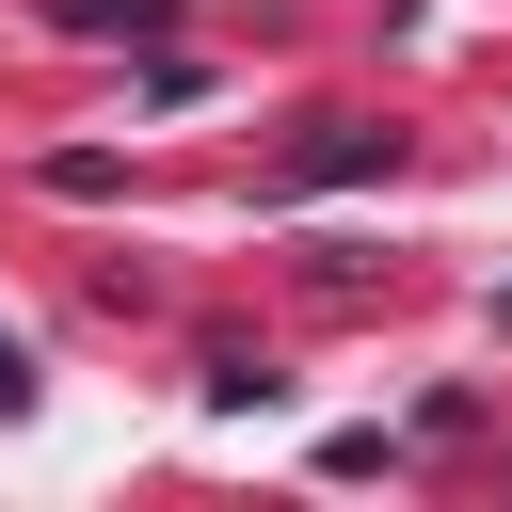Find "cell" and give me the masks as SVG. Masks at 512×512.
Segmentation results:
<instances>
[{"instance_id": "3", "label": "cell", "mask_w": 512, "mask_h": 512, "mask_svg": "<svg viewBox=\"0 0 512 512\" xmlns=\"http://www.w3.org/2000/svg\"><path fill=\"white\" fill-rule=\"evenodd\" d=\"M0 416H32V352L16 336H0Z\"/></svg>"}, {"instance_id": "2", "label": "cell", "mask_w": 512, "mask_h": 512, "mask_svg": "<svg viewBox=\"0 0 512 512\" xmlns=\"http://www.w3.org/2000/svg\"><path fill=\"white\" fill-rule=\"evenodd\" d=\"M80 32H176V0H64Z\"/></svg>"}, {"instance_id": "1", "label": "cell", "mask_w": 512, "mask_h": 512, "mask_svg": "<svg viewBox=\"0 0 512 512\" xmlns=\"http://www.w3.org/2000/svg\"><path fill=\"white\" fill-rule=\"evenodd\" d=\"M336 176H384V128H320V144L288 160V192H336Z\"/></svg>"}]
</instances>
